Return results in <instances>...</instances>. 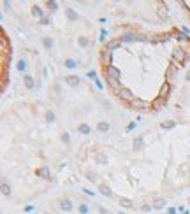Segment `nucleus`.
<instances>
[{"instance_id": "1", "label": "nucleus", "mask_w": 190, "mask_h": 214, "mask_svg": "<svg viewBox=\"0 0 190 214\" xmlns=\"http://www.w3.org/2000/svg\"><path fill=\"white\" fill-rule=\"evenodd\" d=\"M121 39V42H134V41H141V42H148V37L143 35V34H123V35L120 37Z\"/></svg>"}, {"instance_id": "2", "label": "nucleus", "mask_w": 190, "mask_h": 214, "mask_svg": "<svg viewBox=\"0 0 190 214\" xmlns=\"http://www.w3.org/2000/svg\"><path fill=\"white\" fill-rule=\"evenodd\" d=\"M187 51L183 49V48H178V49H174V53H173V62H176L178 65H183L185 62H187Z\"/></svg>"}, {"instance_id": "3", "label": "nucleus", "mask_w": 190, "mask_h": 214, "mask_svg": "<svg viewBox=\"0 0 190 214\" xmlns=\"http://www.w3.org/2000/svg\"><path fill=\"white\" fill-rule=\"evenodd\" d=\"M118 97L123 100V102H127V104H130V102H134V100L137 98V97L129 90V88H121V90L118 91Z\"/></svg>"}, {"instance_id": "4", "label": "nucleus", "mask_w": 190, "mask_h": 214, "mask_svg": "<svg viewBox=\"0 0 190 214\" xmlns=\"http://www.w3.org/2000/svg\"><path fill=\"white\" fill-rule=\"evenodd\" d=\"M178 67H180V65L176 63V62H171V65H169L167 70H166V79H167V81L174 79L176 76H178Z\"/></svg>"}, {"instance_id": "5", "label": "nucleus", "mask_w": 190, "mask_h": 214, "mask_svg": "<svg viewBox=\"0 0 190 214\" xmlns=\"http://www.w3.org/2000/svg\"><path fill=\"white\" fill-rule=\"evenodd\" d=\"M106 76L111 77V79H116V81H120V77H121L120 70L114 67V65H107V67H106Z\"/></svg>"}, {"instance_id": "6", "label": "nucleus", "mask_w": 190, "mask_h": 214, "mask_svg": "<svg viewBox=\"0 0 190 214\" xmlns=\"http://www.w3.org/2000/svg\"><path fill=\"white\" fill-rule=\"evenodd\" d=\"M130 109H148V107H151V104H148L146 100H141V98H136L134 102L129 104Z\"/></svg>"}, {"instance_id": "7", "label": "nucleus", "mask_w": 190, "mask_h": 214, "mask_svg": "<svg viewBox=\"0 0 190 214\" xmlns=\"http://www.w3.org/2000/svg\"><path fill=\"white\" fill-rule=\"evenodd\" d=\"M35 176H37V177H42V179H49V177H51L48 167H39V169L35 170Z\"/></svg>"}, {"instance_id": "8", "label": "nucleus", "mask_w": 190, "mask_h": 214, "mask_svg": "<svg viewBox=\"0 0 190 214\" xmlns=\"http://www.w3.org/2000/svg\"><path fill=\"white\" fill-rule=\"evenodd\" d=\"M169 95H171V83H169V81H166V83L162 84V88H160V97L167 100Z\"/></svg>"}, {"instance_id": "9", "label": "nucleus", "mask_w": 190, "mask_h": 214, "mask_svg": "<svg viewBox=\"0 0 190 214\" xmlns=\"http://www.w3.org/2000/svg\"><path fill=\"white\" fill-rule=\"evenodd\" d=\"M120 46H121V39H113V41H109V42L106 44V48H104V49L113 51V49H118Z\"/></svg>"}, {"instance_id": "10", "label": "nucleus", "mask_w": 190, "mask_h": 214, "mask_svg": "<svg viewBox=\"0 0 190 214\" xmlns=\"http://www.w3.org/2000/svg\"><path fill=\"white\" fill-rule=\"evenodd\" d=\"M65 14H67V20L69 21H77L79 20V14L72 7H65Z\"/></svg>"}, {"instance_id": "11", "label": "nucleus", "mask_w": 190, "mask_h": 214, "mask_svg": "<svg viewBox=\"0 0 190 214\" xmlns=\"http://www.w3.org/2000/svg\"><path fill=\"white\" fill-rule=\"evenodd\" d=\"M106 83L109 84V88H111L113 91H120V90H121V88H120V81H116V79H111V77L106 76Z\"/></svg>"}, {"instance_id": "12", "label": "nucleus", "mask_w": 190, "mask_h": 214, "mask_svg": "<svg viewBox=\"0 0 190 214\" xmlns=\"http://www.w3.org/2000/svg\"><path fill=\"white\" fill-rule=\"evenodd\" d=\"M132 148H134V151L144 149V139H143V137H136L134 142H132Z\"/></svg>"}, {"instance_id": "13", "label": "nucleus", "mask_w": 190, "mask_h": 214, "mask_svg": "<svg viewBox=\"0 0 190 214\" xmlns=\"http://www.w3.org/2000/svg\"><path fill=\"white\" fill-rule=\"evenodd\" d=\"M164 105H166V98H162L160 95H158V97H157V98H155L153 102H151V107H153L155 111H158V109H162Z\"/></svg>"}, {"instance_id": "14", "label": "nucleus", "mask_w": 190, "mask_h": 214, "mask_svg": "<svg viewBox=\"0 0 190 214\" xmlns=\"http://www.w3.org/2000/svg\"><path fill=\"white\" fill-rule=\"evenodd\" d=\"M79 81H81V79L77 77V76H69V77H65V83H67L69 86H72V88L79 86Z\"/></svg>"}, {"instance_id": "15", "label": "nucleus", "mask_w": 190, "mask_h": 214, "mask_svg": "<svg viewBox=\"0 0 190 214\" xmlns=\"http://www.w3.org/2000/svg\"><path fill=\"white\" fill-rule=\"evenodd\" d=\"M77 132H79V134H83V135H90L91 128H90V125H86V123H81V125L77 127Z\"/></svg>"}, {"instance_id": "16", "label": "nucleus", "mask_w": 190, "mask_h": 214, "mask_svg": "<svg viewBox=\"0 0 190 214\" xmlns=\"http://www.w3.org/2000/svg\"><path fill=\"white\" fill-rule=\"evenodd\" d=\"M95 162H97L99 165H106L107 163V155H106V153H97V155H95Z\"/></svg>"}, {"instance_id": "17", "label": "nucleus", "mask_w": 190, "mask_h": 214, "mask_svg": "<svg viewBox=\"0 0 190 214\" xmlns=\"http://www.w3.org/2000/svg\"><path fill=\"white\" fill-rule=\"evenodd\" d=\"M32 16H34V18H41V20H44V12H42V9L39 7V5H34V7H32Z\"/></svg>"}, {"instance_id": "18", "label": "nucleus", "mask_w": 190, "mask_h": 214, "mask_svg": "<svg viewBox=\"0 0 190 214\" xmlns=\"http://www.w3.org/2000/svg\"><path fill=\"white\" fill-rule=\"evenodd\" d=\"M99 191L102 193L104 197H113L111 188H109V186H106V184H100V186H99Z\"/></svg>"}, {"instance_id": "19", "label": "nucleus", "mask_w": 190, "mask_h": 214, "mask_svg": "<svg viewBox=\"0 0 190 214\" xmlns=\"http://www.w3.org/2000/svg\"><path fill=\"white\" fill-rule=\"evenodd\" d=\"M100 56H102V60H104L107 65H111V51L102 49V51H100Z\"/></svg>"}, {"instance_id": "20", "label": "nucleus", "mask_w": 190, "mask_h": 214, "mask_svg": "<svg viewBox=\"0 0 190 214\" xmlns=\"http://www.w3.org/2000/svg\"><path fill=\"white\" fill-rule=\"evenodd\" d=\"M60 209H62V211H70V209H72V202H70L69 198L62 200V202H60Z\"/></svg>"}, {"instance_id": "21", "label": "nucleus", "mask_w": 190, "mask_h": 214, "mask_svg": "<svg viewBox=\"0 0 190 214\" xmlns=\"http://www.w3.org/2000/svg\"><path fill=\"white\" fill-rule=\"evenodd\" d=\"M25 86H27V90H34V86H35V83H34V77L32 76H25Z\"/></svg>"}, {"instance_id": "22", "label": "nucleus", "mask_w": 190, "mask_h": 214, "mask_svg": "<svg viewBox=\"0 0 190 214\" xmlns=\"http://www.w3.org/2000/svg\"><path fill=\"white\" fill-rule=\"evenodd\" d=\"M120 205H123V207H127V209H130V207H134V202L130 198H125V197H121L120 198Z\"/></svg>"}, {"instance_id": "23", "label": "nucleus", "mask_w": 190, "mask_h": 214, "mask_svg": "<svg viewBox=\"0 0 190 214\" xmlns=\"http://www.w3.org/2000/svg\"><path fill=\"white\" fill-rule=\"evenodd\" d=\"M97 130L100 132V134L107 132V130H109V123H106V121H99V123H97Z\"/></svg>"}, {"instance_id": "24", "label": "nucleus", "mask_w": 190, "mask_h": 214, "mask_svg": "<svg viewBox=\"0 0 190 214\" xmlns=\"http://www.w3.org/2000/svg\"><path fill=\"white\" fill-rule=\"evenodd\" d=\"M151 205H153V209H164V205H166V200H164V198H155Z\"/></svg>"}, {"instance_id": "25", "label": "nucleus", "mask_w": 190, "mask_h": 214, "mask_svg": "<svg viewBox=\"0 0 190 214\" xmlns=\"http://www.w3.org/2000/svg\"><path fill=\"white\" fill-rule=\"evenodd\" d=\"M160 127H162L164 130H171V128H174V127H176V121H173V119H169V121H164V123L160 125Z\"/></svg>"}, {"instance_id": "26", "label": "nucleus", "mask_w": 190, "mask_h": 214, "mask_svg": "<svg viewBox=\"0 0 190 214\" xmlns=\"http://www.w3.org/2000/svg\"><path fill=\"white\" fill-rule=\"evenodd\" d=\"M65 67H67V69H76L77 62L76 60H72V58H67V60H65Z\"/></svg>"}, {"instance_id": "27", "label": "nucleus", "mask_w": 190, "mask_h": 214, "mask_svg": "<svg viewBox=\"0 0 190 214\" xmlns=\"http://www.w3.org/2000/svg\"><path fill=\"white\" fill-rule=\"evenodd\" d=\"M44 116H46V121H48V123H53L56 119V116H55L53 111H46V114H44Z\"/></svg>"}, {"instance_id": "28", "label": "nucleus", "mask_w": 190, "mask_h": 214, "mask_svg": "<svg viewBox=\"0 0 190 214\" xmlns=\"http://www.w3.org/2000/svg\"><path fill=\"white\" fill-rule=\"evenodd\" d=\"M42 44H44V48H46V49H51V48H53V39L44 37V39H42Z\"/></svg>"}, {"instance_id": "29", "label": "nucleus", "mask_w": 190, "mask_h": 214, "mask_svg": "<svg viewBox=\"0 0 190 214\" xmlns=\"http://www.w3.org/2000/svg\"><path fill=\"white\" fill-rule=\"evenodd\" d=\"M2 193H4L6 197H9V195H11V186L7 184V183H2Z\"/></svg>"}, {"instance_id": "30", "label": "nucleus", "mask_w": 190, "mask_h": 214, "mask_svg": "<svg viewBox=\"0 0 190 214\" xmlns=\"http://www.w3.org/2000/svg\"><path fill=\"white\" fill-rule=\"evenodd\" d=\"M46 5H48L51 11H56V9H58V2H56V0H48V4H46Z\"/></svg>"}, {"instance_id": "31", "label": "nucleus", "mask_w": 190, "mask_h": 214, "mask_svg": "<svg viewBox=\"0 0 190 214\" xmlns=\"http://www.w3.org/2000/svg\"><path fill=\"white\" fill-rule=\"evenodd\" d=\"M77 42H79V46L86 48V46L90 44V41H88V37H79V39H77Z\"/></svg>"}, {"instance_id": "32", "label": "nucleus", "mask_w": 190, "mask_h": 214, "mask_svg": "<svg viewBox=\"0 0 190 214\" xmlns=\"http://www.w3.org/2000/svg\"><path fill=\"white\" fill-rule=\"evenodd\" d=\"M25 69H27V62H25L23 58H21V60H18V70H20V72H23Z\"/></svg>"}, {"instance_id": "33", "label": "nucleus", "mask_w": 190, "mask_h": 214, "mask_svg": "<svg viewBox=\"0 0 190 214\" xmlns=\"http://www.w3.org/2000/svg\"><path fill=\"white\" fill-rule=\"evenodd\" d=\"M79 214H88V204H79Z\"/></svg>"}, {"instance_id": "34", "label": "nucleus", "mask_w": 190, "mask_h": 214, "mask_svg": "<svg viewBox=\"0 0 190 214\" xmlns=\"http://www.w3.org/2000/svg\"><path fill=\"white\" fill-rule=\"evenodd\" d=\"M62 141L67 144V146H70V135L67 134V132H65V134H62Z\"/></svg>"}, {"instance_id": "35", "label": "nucleus", "mask_w": 190, "mask_h": 214, "mask_svg": "<svg viewBox=\"0 0 190 214\" xmlns=\"http://www.w3.org/2000/svg\"><path fill=\"white\" fill-rule=\"evenodd\" d=\"M106 35H107V32L102 28V30H100V42H104V41H106Z\"/></svg>"}, {"instance_id": "36", "label": "nucleus", "mask_w": 190, "mask_h": 214, "mask_svg": "<svg viewBox=\"0 0 190 214\" xmlns=\"http://www.w3.org/2000/svg\"><path fill=\"white\" fill-rule=\"evenodd\" d=\"M86 177H88V181H95V177H97V176H95L93 172H88V174H86Z\"/></svg>"}, {"instance_id": "37", "label": "nucleus", "mask_w": 190, "mask_h": 214, "mask_svg": "<svg viewBox=\"0 0 190 214\" xmlns=\"http://www.w3.org/2000/svg\"><path fill=\"white\" fill-rule=\"evenodd\" d=\"M86 76H88V77H90V79H93V81L97 79V74H95V72H93V70H90V72H88V74H86Z\"/></svg>"}, {"instance_id": "38", "label": "nucleus", "mask_w": 190, "mask_h": 214, "mask_svg": "<svg viewBox=\"0 0 190 214\" xmlns=\"http://www.w3.org/2000/svg\"><path fill=\"white\" fill-rule=\"evenodd\" d=\"M134 128H136V123H130V125L127 127V132H130V130H134Z\"/></svg>"}, {"instance_id": "39", "label": "nucleus", "mask_w": 190, "mask_h": 214, "mask_svg": "<svg viewBox=\"0 0 190 214\" xmlns=\"http://www.w3.org/2000/svg\"><path fill=\"white\" fill-rule=\"evenodd\" d=\"M151 207H153V205H143V207H141V209H143V211H144V212H148V211H150V209H151Z\"/></svg>"}, {"instance_id": "40", "label": "nucleus", "mask_w": 190, "mask_h": 214, "mask_svg": "<svg viewBox=\"0 0 190 214\" xmlns=\"http://www.w3.org/2000/svg\"><path fill=\"white\" fill-rule=\"evenodd\" d=\"M95 84H97V88H99V90H102V83H100L99 79H95Z\"/></svg>"}, {"instance_id": "41", "label": "nucleus", "mask_w": 190, "mask_h": 214, "mask_svg": "<svg viewBox=\"0 0 190 214\" xmlns=\"http://www.w3.org/2000/svg\"><path fill=\"white\" fill-rule=\"evenodd\" d=\"M83 191L86 193V195H93V191H91V190H88V188H83Z\"/></svg>"}, {"instance_id": "42", "label": "nucleus", "mask_w": 190, "mask_h": 214, "mask_svg": "<svg viewBox=\"0 0 190 214\" xmlns=\"http://www.w3.org/2000/svg\"><path fill=\"white\" fill-rule=\"evenodd\" d=\"M25 211H27V212H30V211H34V205H28V207H25Z\"/></svg>"}, {"instance_id": "43", "label": "nucleus", "mask_w": 190, "mask_h": 214, "mask_svg": "<svg viewBox=\"0 0 190 214\" xmlns=\"http://www.w3.org/2000/svg\"><path fill=\"white\" fill-rule=\"evenodd\" d=\"M41 23H42V25H48L49 20H48V18H44V20H41Z\"/></svg>"}, {"instance_id": "44", "label": "nucleus", "mask_w": 190, "mask_h": 214, "mask_svg": "<svg viewBox=\"0 0 190 214\" xmlns=\"http://www.w3.org/2000/svg\"><path fill=\"white\" fill-rule=\"evenodd\" d=\"M185 79H187V81H190V70L187 72V76H185Z\"/></svg>"}, {"instance_id": "45", "label": "nucleus", "mask_w": 190, "mask_h": 214, "mask_svg": "<svg viewBox=\"0 0 190 214\" xmlns=\"http://www.w3.org/2000/svg\"><path fill=\"white\" fill-rule=\"evenodd\" d=\"M169 214H176V211L174 209H169Z\"/></svg>"}, {"instance_id": "46", "label": "nucleus", "mask_w": 190, "mask_h": 214, "mask_svg": "<svg viewBox=\"0 0 190 214\" xmlns=\"http://www.w3.org/2000/svg\"><path fill=\"white\" fill-rule=\"evenodd\" d=\"M120 214H121V212H120Z\"/></svg>"}]
</instances>
